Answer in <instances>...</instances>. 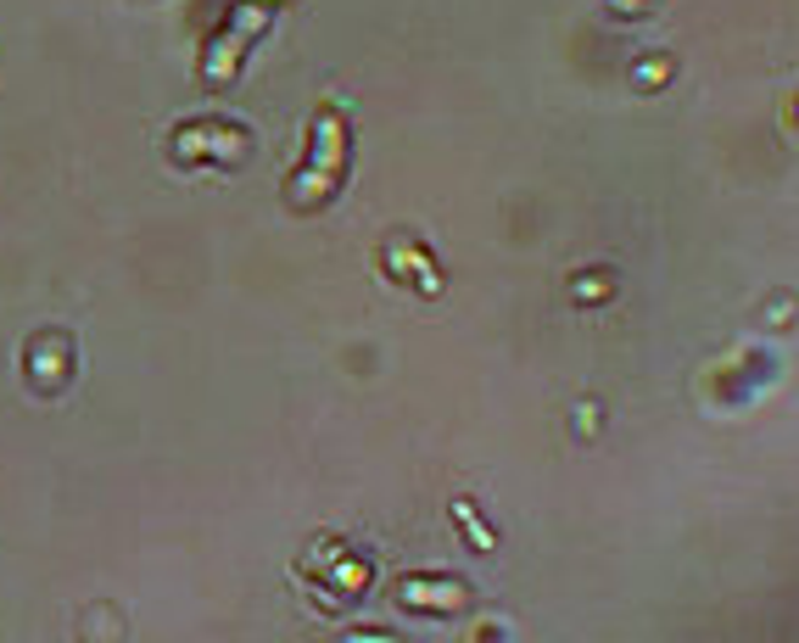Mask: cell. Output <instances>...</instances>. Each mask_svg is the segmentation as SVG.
Listing matches in <instances>:
<instances>
[{
    "label": "cell",
    "mask_w": 799,
    "mask_h": 643,
    "mask_svg": "<svg viewBox=\"0 0 799 643\" xmlns=\"http://www.w3.org/2000/svg\"><path fill=\"white\" fill-rule=\"evenodd\" d=\"M314 140H319V157H308V168H302V179L291 185V202L302 207H319L341 191V168H347V129H341V112H325V118L314 124Z\"/></svg>",
    "instance_id": "1"
},
{
    "label": "cell",
    "mask_w": 799,
    "mask_h": 643,
    "mask_svg": "<svg viewBox=\"0 0 799 643\" xmlns=\"http://www.w3.org/2000/svg\"><path fill=\"white\" fill-rule=\"evenodd\" d=\"M252 34H257V7H241V12H236V28H230V40H218V46H213V56L202 62V73H207L213 85H218V79H230V73H236L241 51L252 46Z\"/></svg>",
    "instance_id": "2"
},
{
    "label": "cell",
    "mask_w": 799,
    "mask_h": 643,
    "mask_svg": "<svg viewBox=\"0 0 799 643\" xmlns=\"http://www.w3.org/2000/svg\"><path fill=\"white\" fill-rule=\"evenodd\" d=\"M408 598L414 604H465V588H447V593L442 588H408Z\"/></svg>",
    "instance_id": "3"
}]
</instances>
